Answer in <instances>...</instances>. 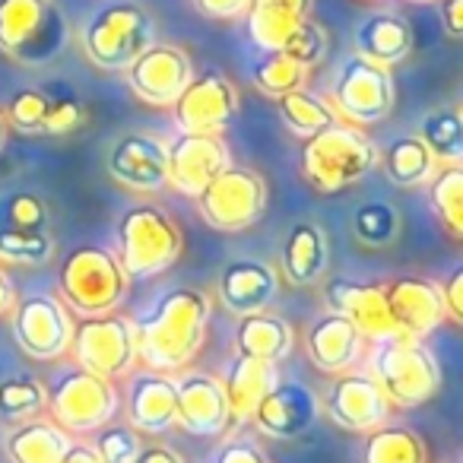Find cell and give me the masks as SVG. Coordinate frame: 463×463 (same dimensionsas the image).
Returning a JSON list of instances; mask_svg holds the SVG:
<instances>
[{"mask_svg":"<svg viewBox=\"0 0 463 463\" xmlns=\"http://www.w3.org/2000/svg\"><path fill=\"white\" fill-rule=\"evenodd\" d=\"M292 346H296V330H292V324L279 315H270V311L241 315L239 327H235V353L239 355L279 362L292 353Z\"/></svg>","mask_w":463,"mask_h":463,"instance_id":"obj_30","label":"cell"},{"mask_svg":"<svg viewBox=\"0 0 463 463\" xmlns=\"http://www.w3.org/2000/svg\"><path fill=\"white\" fill-rule=\"evenodd\" d=\"M419 140L431 149L438 165H460L463 159V118L454 105H438L419 121Z\"/></svg>","mask_w":463,"mask_h":463,"instance_id":"obj_34","label":"cell"},{"mask_svg":"<svg viewBox=\"0 0 463 463\" xmlns=\"http://www.w3.org/2000/svg\"><path fill=\"white\" fill-rule=\"evenodd\" d=\"M197 210L210 229L245 232L267 210V181L254 168L225 165L203 191L197 194Z\"/></svg>","mask_w":463,"mask_h":463,"instance_id":"obj_9","label":"cell"},{"mask_svg":"<svg viewBox=\"0 0 463 463\" xmlns=\"http://www.w3.org/2000/svg\"><path fill=\"white\" fill-rule=\"evenodd\" d=\"M429 203L450 239L463 235V168L438 165L429 178Z\"/></svg>","mask_w":463,"mask_h":463,"instance_id":"obj_36","label":"cell"},{"mask_svg":"<svg viewBox=\"0 0 463 463\" xmlns=\"http://www.w3.org/2000/svg\"><path fill=\"white\" fill-rule=\"evenodd\" d=\"M10 327L26 355L54 362L71 349L73 321L67 305L54 296H26L10 308Z\"/></svg>","mask_w":463,"mask_h":463,"instance_id":"obj_13","label":"cell"},{"mask_svg":"<svg viewBox=\"0 0 463 463\" xmlns=\"http://www.w3.org/2000/svg\"><path fill=\"white\" fill-rule=\"evenodd\" d=\"M210 298L194 286H178L134 321L137 362L149 372H178L200 353L210 327Z\"/></svg>","mask_w":463,"mask_h":463,"instance_id":"obj_1","label":"cell"},{"mask_svg":"<svg viewBox=\"0 0 463 463\" xmlns=\"http://www.w3.org/2000/svg\"><path fill=\"white\" fill-rule=\"evenodd\" d=\"M378 162L381 153L374 140L349 121H334L302 143V175L315 191L324 194L359 184Z\"/></svg>","mask_w":463,"mask_h":463,"instance_id":"obj_2","label":"cell"},{"mask_svg":"<svg viewBox=\"0 0 463 463\" xmlns=\"http://www.w3.org/2000/svg\"><path fill=\"white\" fill-rule=\"evenodd\" d=\"M277 105H279V115H283L286 128L298 137H311V134H317V130L330 128L334 121H340V115L334 111L330 99H324L321 92L305 90V86L279 96Z\"/></svg>","mask_w":463,"mask_h":463,"instance_id":"obj_35","label":"cell"},{"mask_svg":"<svg viewBox=\"0 0 463 463\" xmlns=\"http://www.w3.org/2000/svg\"><path fill=\"white\" fill-rule=\"evenodd\" d=\"M317 412L321 406L308 387L296 381H277L270 393L258 403L251 422L267 438H298L315 425Z\"/></svg>","mask_w":463,"mask_h":463,"instance_id":"obj_22","label":"cell"},{"mask_svg":"<svg viewBox=\"0 0 463 463\" xmlns=\"http://www.w3.org/2000/svg\"><path fill=\"white\" fill-rule=\"evenodd\" d=\"M118 403L121 400L109 378H99L77 365L54 378L45 410L52 412V422H58L67 435H92L115 419Z\"/></svg>","mask_w":463,"mask_h":463,"instance_id":"obj_8","label":"cell"},{"mask_svg":"<svg viewBox=\"0 0 463 463\" xmlns=\"http://www.w3.org/2000/svg\"><path fill=\"white\" fill-rule=\"evenodd\" d=\"M277 381H279L277 362L239 355V359L229 365L225 378L219 381L225 393V406H229V416L235 419V422H251L258 403L270 393V387L277 384Z\"/></svg>","mask_w":463,"mask_h":463,"instance_id":"obj_26","label":"cell"},{"mask_svg":"<svg viewBox=\"0 0 463 463\" xmlns=\"http://www.w3.org/2000/svg\"><path fill=\"white\" fill-rule=\"evenodd\" d=\"M156 42V23L134 0L105 4L80 33L83 54L102 71H128Z\"/></svg>","mask_w":463,"mask_h":463,"instance_id":"obj_5","label":"cell"},{"mask_svg":"<svg viewBox=\"0 0 463 463\" xmlns=\"http://www.w3.org/2000/svg\"><path fill=\"white\" fill-rule=\"evenodd\" d=\"M353 42L355 54L374 61V64L393 67L412 52V29L397 14H372L355 26Z\"/></svg>","mask_w":463,"mask_h":463,"instance_id":"obj_28","label":"cell"},{"mask_svg":"<svg viewBox=\"0 0 463 463\" xmlns=\"http://www.w3.org/2000/svg\"><path fill=\"white\" fill-rule=\"evenodd\" d=\"M168 184L181 194L197 197L229 162L222 137L213 134H178L165 143Z\"/></svg>","mask_w":463,"mask_h":463,"instance_id":"obj_19","label":"cell"},{"mask_svg":"<svg viewBox=\"0 0 463 463\" xmlns=\"http://www.w3.org/2000/svg\"><path fill=\"white\" fill-rule=\"evenodd\" d=\"M128 422L140 435H162L175 425V378L165 372H143L130 384Z\"/></svg>","mask_w":463,"mask_h":463,"instance_id":"obj_25","label":"cell"},{"mask_svg":"<svg viewBox=\"0 0 463 463\" xmlns=\"http://www.w3.org/2000/svg\"><path fill=\"white\" fill-rule=\"evenodd\" d=\"M327 33H324L321 23L315 20H305L302 26L296 29V33L286 39V45L279 48V52L286 54V58H292L298 67H305V71H311V67H317L324 61V54H327Z\"/></svg>","mask_w":463,"mask_h":463,"instance_id":"obj_40","label":"cell"},{"mask_svg":"<svg viewBox=\"0 0 463 463\" xmlns=\"http://www.w3.org/2000/svg\"><path fill=\"white\" fill-rule=\"evenodd\" d=\"M324 305H327V311L346 317L359 330L362 340L381 343L400 336L391 308H387L384 283H355L346 277H334L324 283Z\"/></svg>","mask_w":463,"mask_h":463,"instance_id":"obj_17","label":"cell"},{"mask_svg":"<svg viewBox=\"0 0 463 463\" xmlns=\"http://www.w3.org/2000/svg\"><path fill=\"white\" fill-rule=\"evenodd\" d=\"M7 134H10V128H7V121H4V115H0V153L7 149Z\"/></svg>","mask_w":463,"mask_h":463,"instance_id":"obj_51","label":"cell"},{"mask_svg":"<svg viewBox=\"0 0 463 463\" xmlns=\"http://www.w3.org/2000/svg\"><path fill=\"white\" fill-rule=\"evenodd\" d=\"M10 308H14V286H10L7 270L0 267V317L7 315Z\"/></svg>","mask_w":463,"mask_h":463,"instance_id":"obj_50","label":"cell"},{"mask_svg":"<svg viewBox=\"0 0 463 463\" xmlns=\"http://www.w3.org/2000/svg\"><path fill=\"white\" fill-rule=\"evenodd\" d=\"M71 353L80 368L99 378H124L137 365L134 321L115 311L80 317V324H73Z\"/></svg>","mask_w":463,"mask_h":463,"instance_id":"obj_10","label":"cell"},{"mask_svg":"<svg viewBox=\"0 0 463 463\" xmlns=\"http://www.w3.org/2000/svg\"><path fill=\"white\" fill-rule=\"evenodd\" d=\"M134 463H184L178 457V450L165 448V444H149V448H140Z\"/></svg>","mask_w":463,"mask_h":463,"instance_id":"obj_48","label":"cell"},{"mask_svg":"<svg viewBox=\"0 0 463 463\" xmlns=\"http://www.w3.org/2000/svg\"><path fill=\"white\" fill-rule=\"evenodd\" d=\"M412 4H435V0H412Z\"/></svg>","mask_w":463,"mask_h":463,"instance_id":"obj_52","label":"cell"},{"mask_svg":"<svg viewBox=\"0 0 463 463\" xmlns=\"http://www.w3.org/2000/svg\"><path fill=\"white\" fill-rule=\"evenodd\" d=\"M194 7L213 20H235V16H245L248 0H194Z\"/></svg>","mask_w":463,"mask_h":463,"instance_id":"obj_46","label":"cell"},{"mask_svg":"<svg viewBox=\"0 0 463 463\" xmlns=\"http://www.w3.org/2000/svg\"><path fill=\"white\" fill-rule=\"evenodd\" d=\"M279 292V270L267 260H232L219 273L216 296L232 315L267 311Z\"/></svg>","mask_w":463,"mask_h":463,"instance_id":"obj_23","label":"cell"},{"mask_svg":"<svg viewBox=\"0 0 463 463\" xmlns=\"http://www.w3.org/2000/svg\"><path fill=\"white\" fill-rule=\"evenodd\" d=\"M305 67H298L292 58H286L283 52H264V58L254 64V83L258 90H264L267 96L279 99L292 90L305 86Z\"/></svg>","mask_w":463,"mask_h":463,"instance_id":"obj_38","label":"cell"},{"mask_svg":"<svg viewBox=\"0 0 463 463\" xmlns=\"http://www.w3.org/2000/svg\"><path fill=\"white\" fill-rule=\"evenodd\" d=\"M61 463H102V460H99V454L92 450V444H71Z\"/></svg>","mask_w":463,"mask_h":463,"instance_id":"obj_49","label":"cell"},{"mask_svg":"<svg viewBox=\"0 0 463 463\" xmlns=\"http://www.w3.org/2000/svg\"><path fill=\"white\" fill-rule=\"evenodd\" d=\"M86 121V109L83 102L77 99L64 96V99H48V111H45V121H42V134H52V137H67L73 130H80Z\"/></svg>","mask_w":463,"mask_h":463,"instance_id":"obj_43","label":"cell"},{"mask_svg":"<svg viewBox=\"0 0 463 463\" xmlns=\"http://www.w3.org/2000/svg\"><path fill=\"white\" fill-rule=\"evenodd\" d=\"M330 105L340 118H346L355 128L384 121L393 111V73L391 67L374 64L362 54L343 58L336 71L334 90H330Z\"/></svg>","mask_w":463,"mask_h":463,"instance_id":"obj_11","label":"cell"},{"mask_svg":"<svg viewBox=\"0 0 463 463\" xmlns=\"http://www.w3.org/2000/svg\"><path fill=\"white\" fill-rule=\"evenodd\" d=\"M213 463H273L270 457L260 450V444H254L251 438H232L216 450Z\"/></svg>","mask_w":463,"mask_h":463,"instance_id":"obj_44","label":"cell"},{"mask_svg":"<svg viewBox=\"0 0 463 463\" xmlns=\"http://www.w3.org/2000/svg\"><path fill=\"white\" fill-rule=\"evenodd\" d=\"M71 435L52 419H26L7 435L10 463H61L71 448Z\"/></svg>","mask_w":463,"mask_h":463,"instance_id":"obj_31","label":"cell"},{"mask_svg":"<svg viewBox=\"0 0 463 463\" xmlns=\"http://www.w3.org/2000/svg\"><path fill=\"white\" fill-rule=\"evenodd\" d=\"M128 273L121 270L115 251L102 245H80L61 258L58 292L67 308L86 315H105L121 305L128 292Z\"/></svg>","mask_w":463,"mask_h":463,"instance_id":"obj_7","label":"cell"},{"mask_svg":"<svg viewBox=\"0 0 463 463\" xmlns=\"http://www.w3.org/2000/svg\"><path fill=\"white\" fill-rule=\"evenodd\" d=\"M368 374L378 381L391 406H419L431 400L441 387V365L422 340L412 336H391L374 343Z\"/></svg>","mask_w":463,"mask_h":463,"instance_id":"obj_3","label":"cell"},{"mask_svg":"<svg viewBox=\"0 0 463 463\" xmlns=\"http://www.w3.org/2000/svg\"><path fill=\"white\" fill-rule=\"evenodd\" d=\"M315 0H248V35L260 52H279L292 33L311 20Z\"/></svg>","mask_w":463,"mask_h":463,"instance_id":"obj_27","label":"cell"},{"mask_svg":"<svg viewBox=\"0 0 463 463\" xmlns=\"http://www.w3.org/2000/svg\"><path fill=\"white\" fill-rule=\"evenodd\" d=\"M441 20L448 35L460 39L463 35V0H441Z\"/></svg>","mask_w":463,"mask_h":463,"instance_id":"obj_47","label":"cell"},{"mask_svg":"<svg viewBox=\"0 0 463 463\" xmlns=\"http://www.w3.org/2000/svg\"><path fill=\"white\" fill-rule=\"evenodd\" d=\"M317 406L327 412L330 422L346 431H355V435H365V431L384 425L393 410L387 403L384 391L378 387V381L368 372H353V368L334 374Z\"/></svg>","mask_w":463,"mask_h":463,"instance_id":"obj_15","label":"cell"},{"mask_svg":"<svg viewBox=\"0 0 463 463\" xmlns=\"http://www.w3.org/2000/svg\"><path fill=\"white\" fill-rule=\"evenodd\" d=\"M48 203L33 191L0 197V260L7 264H48L54 239L48 232Z\"/></svg>","mask_w":463,"mask_h":463,"instance_id":"obj_12","label":"cell"},{"mask_svg":"<svg viewBox=\"0 0 463 463\" xmlns=\"http://www.w3.org/2000/svg\"><path fill=\"white\" fill-rule=\"evenodd\" d=\"M438 286H441V298H444L448 317L460 324L463 321V267H454V273Z\"/></svg>","mask_w":463,"mask_h":463,"instance_id":"obj_45","label":"cell"},{"mask_svg":"<svg viewBox=\"0 0 463 463\" xmlns=\"http://www.w3.org/2000/svg\"><path fill=\"white\" fill-rule=\"evenodd\" d=\"M111 181L137 194H153L168 184V162H165V143L143 130L121 134L111 143L105 156Z\"/></svg>","mask_w":463,"mask_h":463,"instance_id":"obj_18","label":"cell"},{"mask_svg":"<svg viewBox=\"0 0 463 463\" xmlns=\"http://www.w3.org/2000/svg\"><path fill=\"white\" fill-rule=\"evenodd\" d=\"M397 229H400L397 213L384 203H368L355 213V235L365 245H387V241L397 239Z\"/></svg>","mask_w":463,"mask_h":463,"instance_id":"obj_42","label":"cell"},{"mask_svg":"<svg viewBox=\"0 0 463 463\" xmlns=\"http://www.w3.org/2000/svg\"><path fill=\"white\" fill-rule=\"evenodd\" d=\"M175 124L181 134H213L219 137L239 115V90L225 73L206 71L184 86L172 102Z\"/></svg>","mask_w":463,"mask_h":463,"instance_id":"obj_14","label":"cell"},{"mask_svg":"<svg viewBox=\"0 0 463 463\" xmlns=\"http://www.w3.org/2000/svg\"><path fill=\"white\" fill-rule=\"evenodd\" d=\"M48 111V96L42 90H20L10 96L4 121L10 130H23V134H42V121Z\"/></svg>","mask_w":463,"mask_h":463,"instance_id":"obj_41","label":"cell"},{"mask_svg":"<svg viewBox=\"0 0 463 463\" xmlns=\"http://www.w3.org/2000/svg\"><path fill=\"white\" fill-rule=\"evenodd\" d=\"M96 441L92 450L99 454L102 463H134L140 454V431H134L130 425H102L99 431H92Z\"/></svg>","mask_w":463,"mask_h":463,"instance_id":"obj_39","label":"cell"},{"mask_svg":"<svg viewBox=\"0 0 463 463\" xmlns=\"http://www.w3.org/2000/svg\"><path fill=\"white\" fill-rule=\"evenodd\" d=\"M181 229L159 206H130L118 219V264L128 279H149L165 273L181 258Z\"/></svg>","mask_w":463,"mask_h":463,"instance_id":"obj_6","label":"cell"},{"mask_svg":"<svg viewBox=\"0 0 463 463\" xmlns=\"http://www.w3.org/2000/svg\"><path fill=\"white\" fill-rule=\"evenodd\" d=\"M362 463H429V450L416 429L384 422L365 431Z\"/></svg>","mask_w":463,"mask_h":463,"instance_id":"obj_32","label":"cell"},{"mask_svg":"<svg viewBox=\"0 0 463 463\" xmlns=\"http://www.w3.org/2000/svg\"><path fill=\"white\" fill-rule=\"evenodd\" d=\"M327 235L317 222H296L283 241V277L292 286H311L327 270Z\"/></svg>","mask_w":463,"mask_h":463,"instance_id":"obj_29","label":"cell"},{"mask_svg":"<svg viewBox=\"0 0 463 463\" xmlns=\"http://www.w3.org/2000/svg\"><path fill=\"white\" fill-rule=\"evenodd\" d=\"M45 384L33 374H14V378L0 381V416L4 419L26 422V419L39 416L45 410Z\"/></svg>","mask_w":463,"mask_h":463,"instance_id":"obj_37","label":"cell"},{"mask_svg":"<svg viewBox=\"0 0 463 463\" xmlns=\"http://www.w3.org/2000/svg\"><path fill=\"white\" fill-rule=\"evenodd\" d=\"M232 416L219 378L187 372L175 378V425L197 438H216L229 429Z\"/></svg>","mask_w":463,"mask_h":463,"instance_id":"obj_20","label":"cell"},{"mask_svg":"<svg viewBox=\"0 0 463 463\" xmlns=\"http://www.w3.org/2000/svg\"><path fill=\"white\" fill-rule=\"evenodd\" d=\"M384 159V172L387 178L397 187H422L429 184V178L435 175L438 162L431 156V149L419 140L416 134L397 137V140L387 143V153L381 156Z\"/></svg>","mask_w":463,"mask_h":463,"instance_id":"obj_33","label":"cell"},{"mask_svg":"<svg viewBox=\"0 0 463 463\" xmlns=\"http://www.w3.org/2000/svg\"><path fill=\"white\" fill-rule=\"evenodd\" d=\"M387 308L397 324L400 336H412V340H422V336L435 334L444 321H448V311H444L441 286L435 279L425 277H400L384 283Z\"/></svg>","mask_w":463,"mask_h":463,"instance_id":"obj_21","label":"cell"},{"mask_svg":"<svg viewBox=\"0 0 463 463\" xmlns=\"http://www.w3.org/2000/svg\"><path fill=\"white\" fill-rule=\"evenodd\" d=\"M194 80V67L184 48L153 42L134 64L128 67V86L143 105L172 109L175 99Z\"/></svg>","mask_w":463,"mask_h":463,"instance_id":"obj_16","label":"cell"},{"mask_svg":"<svg viewBox=\"0 0 463 463\" xmlns=\"http://www.w3.org/2000/svg\"><path fill=\"white\" fill-rule=\"evenodd\" d=\"M305 349H308V359L315 362L321 372L340 374V372H349V368L362 359L365 340H362L359 330L343 315L324 311V315H317L315 321L308 324Z\"/></svg>","mask_w":463,"mask_h":463,"instance_id":"obj_24","label":"cell"},{"mask_svg":"<svg viewBox=\"0 0 463 463\" xmlns=\"http://www.w3.org/2000/svg\"><path fill=\"white\" fill-rule=\"evenodd\" d=\"M71 39L54 0H0V52L29 67L52 64Z\"/></svg>","mask_w":463,"mask_h":463,"instance_id":"obj_4","label":"cell"}]
</instances>
